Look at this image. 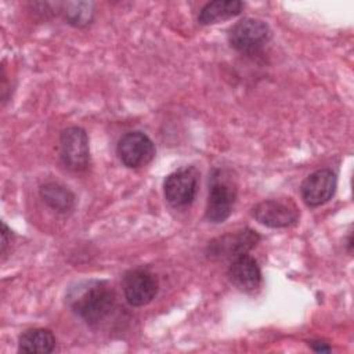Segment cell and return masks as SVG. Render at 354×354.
I'll return each instance as SVG.
<instances>
[{"mask_svg":"<svg viewBox=\"0 0 354 354\" xmlns=\"http://www.w3.org/2000/svg\"><path fill=\"white\" fill-rule=\"evenodd\" d=\"M115 290L101 279L80 281L66 293L69 308L88 325H100L113 310Z\"/></svg>","mask_w":354,"mask_h":354,"instance_id":"obj_1","label":"cell"},{"mask_svg":"<svg viewBox=\"0 0 354 354\" xmlns=\"http://www.w3.org/2000/svg\"><path fill=\"white\" fill-rule=\"evenodd\" d=\"M236 199V183L230 170L213 169L209 174V194L205 217L207 221L218 224L225 221Z\"/></svg>","mask_w":354,"mask_h":354,"instance_id":"obj_2","label":"cell"},{"mask_svg":"<svg viewBox=\"0 0 354 354\" xmlns=\"http://www.w3.org/2000/svg\"><path fill=\"white\" fill-rule=\"evenodd\" d=\"M271 39L270 26L257 18H243L228 30V41L232 48L242 54H256Z\"/></svg>","mask_w":354,"mask_h":354,"instance_id":"obj_3","label":"cell"},{"mask_svg":"<svg viewBox=\"0 0 354 354\" xmlns=\"http://www.w3.org/2000/svg\"><path fill=\"white\" fill-rule=\"evenodd\" d=\"M199 187V171L194 166L181 167L170 173L163 181L165 199L173 207L189 206Z\"/></svg>","mask_w":354,"mask_h":354,"instance_id":"obj_4","label":"cell"},{"mask_svg":"<svg viewBox=\"0 0 354 354\" xmlns=\"http://www.w3.org/2000/svg\"><path fill=\"white\" fill-rule=\"evenodd\" d=\"M59 156L62 163L72 171H83L88 167L90 147L84 129L71 126L61 131Z\"/></svg>","mask_w":354,"mask_h":354,"instance_id":"obj_5","label":"cell"},{"mask_svg":"<svg viewBox=\"0 0 354 354\" xmlns=\"http://www.w3.org/2000/svg\"><path fill=\"white\" fill-rule=\"evenodd\" d=\"M153 141L142 131L134 130L124 133L116 145V153L120 162L130 169L147 166L155 156Z\"/></svg>","mask_w":354,"mask_h":354,"instance_id":"obj_6","label":"cell"},{"mask_svg":"<svg viewBox=\"0 0 354 354\" xmlns=\"http://www.w3.org/2000/svg\"><path fill=\"white\" fill-rule=\"evenodd\" d=\"M126 301L131 307H142L151 303L158 293V278L147 268L138 267L129 270L122 279Z\"/></svg>","mask_w":354,"mask_h":354,"instance_id":"obj_7","label":"cell"},{"mask_svg":"<svg viewBox=\"0 0 354 354\" xmlns=\"http://www.w3.org/2000/svg\"><path fill=\"white\" fill-rule=\"evenodd\" d=\"M252 214L260 224L270 228H286L297 223L300 212L290 198L266 199L259 202Z\"/></svg>","mask_w":354,"mask_h":354,"instance_id":"obj_8","label":"cell"},{"mask_svg":"<svg viewBox=\"0 0 354 354\" xmlns=\"http://www.w3.org/2000/svg\"><path fill=\"white\" fill-rule=\"evenodd\" d=\"M260 241V235L250 230L243 228L236 232H230L213 239L207 246V254L212 259H235L248 253Z\"/></svg>","mask_w":354,"mask_h":354,"instance_id":"obj_9","label":"cell"},{"mask_svg":"<svg viewBox=\"0 0 354 354\" xmlns=\"http://www.w3.org/2000/svg\"><path fill=\"white\" fill-rule=\"evenodd\" d=\"M337 185V177L330 169H319L308 174L301 185L300 194L304 203L310 207H318L335 195Z\"/></svg>","mask_w":354,"mask_h":354,"instance_id":"obj_10","label":"cell"},{"mask_svg":"<svg viewBox=\"0 0 354 354\" xmlns=\"http://www.w3.org/2000/svg\"><path fill=\"white\" fill-rule=\"evenodd\" d=\"M231 283L245 293L256 292L261 285V271L257 261L248 253L231 260L228 267Z\"/></svg>","mask_w":354,"mask_h":354,"instance_id":"obj_11","label":"cell"},{"mask_svg":"<svg viewBox=\"0 0 354 354\" xmlns=\"http://www.w3.org/2000/svg\"><path fill=\"white\" fill-rule=\"evenodd\" d=\"M39 194H40L41 199L53 210H55L58 213L66 214L75 209V203H76L75 194L61 183H57V181L44 183L40 187Z\"/></svg>","mask_w":354,"mask_h":354,"instance_id":"obj_12","label":"cell"},{"mask_svg":"<svg viewBox=\"0 0 354 354\" xmlns=\"http://www.w3.org/2000/svg\"><path fill=\"white\" fill-rule=\"evenodd\" d=\"M243 3L239 0H214L206 3L199 14L198 22L201 25H213L221 21H227L241 14Z\"/></svg>","mask_w":354,"mask_h":354,"instance_id":"obj_13","label":"cell"},{"mask_svg":"<svg viewBox=\"0 0 354 354\" xmlns=\"http://www.w3.org/2000/svg\"><path fill=\"white\" fill-rule=\"evenodd\" d=\"M55 348V337L50 329L33 328L25 330L18 340V350L29 354H48Z\"/></svg>","mask_w":354,"mask_h":354,"instance_id":"obj_14","label":"cell"},{"mask_svg":"<svg viewBox=\"0 0 354 354\" xmlns=\"http://www.w3.org/2000/svg\"><path fill=\"white\" fill-rule=\"evenodd\" d=\"M62 12L69 25L84 28L94 19L95 4L93 1H68L62 3Z\"/></svg>","mask_w":354,"mask_h":354,"instance_id":"obj_15","label":"cell"},{"mask_svg":"<svg viewBox=\"0 0 354 354\" xmlns=\"http://www.w3.org/2000/svg\"><path fill=\"white\" fill-rule=\"evenodd\" d=\"M11 230L7 227V224L3 221L1 223V254L3 257L7 253V246L11 243Z\"/></svg>","mask_w":354,"mask_h":354,"instance_id":"obj_16","label":"cell"},{"mask_svg":"<svg viewBox=\"0 0 354 354\" xmlns=\"http://www.w3.org/2000/svg\"><path fill=\"white\" fill-rule=\"evenodd\" d=\"M308 346H310L314 351H317V353H329V351L332 350L328 343L321 342V340H311V342H308Z\"/></svg>","mask_w":354,"mask_h":354,"instance_id":"obj_17","label":"cell"},{"mask_svg":"<svg viewBox=\"0 0 354 354\" xmlns=\"http://www.w3.org/2000/svg\"><path fill=\"white\" fill-rule=\"evenodd\" d=\"M347 245H348V252L351 253V246H353V239H351V234L348 235V241H347Z\"/></svg>","mask_w":354,"mask_h":354,"instance_id":"obj_18","label":"cell"}]
</instances>
